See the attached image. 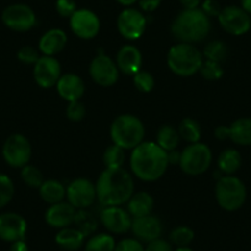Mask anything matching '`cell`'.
I'll use <instances>...</instances> for the list:
<instances>
[{
    "instance_id": "1",
    "label": "cell",
    "mask_w": 251,
    "mask_h": 251,
    "mask_svg": "<svg viewBox=\"0 0 251 251\" xmlns=\"http://www.w3.org/2000/svg\"><path fill=\"white\" fill-rule=\"evenodd\" d=\"M95 186L96 200L102 207L123 206L134 194L133 175L125 168H105Z\"/></svg>"
},
{
    "instance_id": "2",
    "label": "cell",
    "mask_w": 251,
    "mask_h": 251,
    "mask_svg": "<svg viewBox=\"0 0 251 251\" xmlns=\"http://www.w3.org/2000/svg\"><path fill=\"white\" fill-rule=\"evenodd\" d=\"M169 165L168 153L155 142H142L129 156L132 174L146 182H154L163 177Z\"/></svg>"
},
{
    "instance_id": "3",
    "label": "cell",
    "mask_w": 251,
    "mask_h": 251,
    "mask_svg": "<svg viewBox=\"0 0 251 251\" xmlns=\"http://www.w3.org/2000/svg\"><path fill=\"white\" fill-rule=\"evenodd\" d=\"M212 28L211 19L200 8L182 9L171 23V35L177 42L195 43L202 42L209 35Z\"/></svg>"
},
{
    "instance_id": "4",
    "label": "cell",
    "mask_w": 251,
    "mask_h": 251,
    "mask_svg": "<svg viewBox=\"0 0 251 251\" xmlns=\"http://www.w3.org/2000/svg\"><path fill=\"white\" fill-rule=\"evenodd\" d=\"M111 141L125 151H133L144 142L146 127L137 116L131 113L120 115L112 121L110 127Z\"/></svg>"
},
{
    "instance_id": "5",
    "label": "cell",
    "mask_w": 251,
    "mask_h": 251,
    "mask_svg": "<svg viewBox=\"0 0 251 251\" xmlns=\"http://www.w3.org/2000/svg\"><path fill=\"white\" fill-rule=\"evenodd\" d=\"M204 58L201 50L191 43L177 42L171 46L166 55V64L175 75L188 78L199 73Z\"/></svg>"
},
{
    "instance_id": "6",
    "label": "cell",
    "mask_w": 251,
    "mask_h": 251,
    "mask_svg": "<svg viewBox=\"0 0 251 251\" xmlns=\"http://www.w3.org/2000/svg\"><path fill=\"white\" fill-rule=\"evenodd\" d=\"M217 203L226 212H235L244 206L248 196L246 186L234 175H224L216 183Z\"/></svg>"
},
{
    "instance_id": "7",
    "label": "cell",
    "mask_w": 251,
    "mask_h": 251,
    "mask_svg": "<svg viewBox=\"0 0 251 251\" xmlns=\"http://www.w3.org/2000/svg\"><path fill=\"white\" fill-rule=\"evenodd\" d=\"M213 160L211 148L206 143L187 144L181 151L180 166L181 171L188 176H200L206 173Z\"/></svg>"
},
{
    "instance_id": "8",
    "label": "cell",
    "mask_w": 251,
    "mask_h": 251,
    "mask_svg": "<svg viewBox=\"0 0 251 251\" xmlns=\"http://www.w3.org/2000/svg\"><path fill=\"white\" fill-rule=\"evenodd\" d=\"M1 155L10 168L21 169L30 164L32 147L27 137L21 133H13L4 141Z\"/></svg>"
},
{
    "instance_id": "9",
    "label": "cell",
    "mask_w": 251,
    "mask_h": 251,
    "mask_svg": "<svg viewBox=\"0 0 251 251\" xmlns=\"http://www.w3.org/2000/svg\"><path fill=\"white\" fill-rule=\"evenodd\" d=\"M4 25L15 32H27L37 25V16L27 4L15 3L6 6L1 13Z\"/></svg>"
},
{
    "instance_id": "10",
    "label": "cell",
    "mask_w": 251,
    "mask_h": 251,
    "mask_svg": "<svg viewBox=\"0 0 251 251\" xmlns=\"http://www.w3.org/2000/svg\"><path fill=\"white\" fill-rule=\"evenodd\" d=\"M116 26L123 38L128 41L139 40L147 30V18L143 11L136 8H125L117 16Z\"/></svg>"
},
{
    "instance_id": "11",
    "label": "cell",
    "mask_w": 251,
    "mask_h": 251,
    "mask_svg": "<svg viewBox=\"0 0 251 251\" xmlns=\"http://www.w3.org/2000/svg\"><path fill=\"white\" fill-rule=\"evenodd\" d=\"M89 74L95 84L102 88H110L115 85L120 78L116 60L107 54H98L94 57L89 66Z\"/></svg>"
},
{
    "instance_id": "12",
    "label": "cell",
    "mask_w": 251,
    "mask_h": 251,
    "mask_svg": "<svg viewBox=\"0 0 251 251\" xmlns=\"http://www.w3.org/2000/svg\"><path fill=\"white\" fill-rule=\"evenodd\" d=\"M69 27L72 32L80 40H93L99 35L101 28L100 18L90 9H78L69 18Z\"/></svg>"
},
{
    "instance_id": "13",
    "label": "cell",
    "mask_w": 251,
    "mask_h": 251,
    "mask_svg": "<svg viewBox=\"0 0 251 251\" xmlns=\"http://www.w3.org/2000/svg\"><path fill=\"white\" fill-rule=\"evenodd\" d=\"M217 19L221 27L229 35L243 36L251 28V16L241 6H224Z\"/></svg>"
},
{
    "instance_id": "14",
    "label": "cell",
    "mask_w": 251,
    "mask_h": 251,
    "mask_svg": "<svg viewBox=\"0 0 251 251\" xmlns=\"http://www.w3.org/2000/svg\"><path fill=\"white\" fill-rule=\"evenodd\" d=\"M67 201L75 209H88L95 203L96 186L93 181L79 177L67 186Z\"/></svg>"
},
{
    "instance_id": "15",
    "label": "cell",
    "mask_w": 251,
    "mask_h": 251,
    "mask_svg": "<svg viewBox=\"0 0 251 251\" xmlns=\"http://www.w3.org/2000/svg\"><path fill=\"white\" fill-rule=\"evenodd\" d=\"M33 79L36 84L42 89H50L57 85L62 76V67L55 57L41 55L33 66Z\"/></svg>"
},
{
    "instance_id": "16",
    "label": "cell",
    "mask_w": 251,
    "mask_h": 251,
    "mask_svg": "<svg viewBox=\"0 0 251 251\" xmlns=\"http://www.w3.org/2000/svg\"><path fill=\"white\" fill-rule=\"evenodd\" d=\"M99 221L110 234H126L131 231L133 218L122 206L103 207Z\"/></svg>"
},
{
    "instance_id": "17",
    "label": "cell",
    "mask_w": 251,
    "mask_h": 251,
    "mask_svg": "<svg viewBox=\"0 0 251 251\" xmlns=\"http://www.w3.org/2000/svg\"><path fill=\"white\" fill-rule=\"evenodd\" d=\"M27 233V222L16 212L0 213V240L14 243L24 240Z\"/></svg>"
},
{
    "instance_id": "18",
    "label": "cell",
    "mask_w": 251,
    "mask_h": 251,
    "mask_svg": "<svg viewBox=\"0 0 251 251\" xmlns=\"http://www.w3.org/2000/svg\"><path fill=\"white\" fill-rule=\"evenodd\" d=\"M131 231L134 238L138 239L142 243L148 244L151 241L161 238L164 226L160 218L151 213L148 214V216L134 218L133 222H132Z\"/></svg>"
},
{
    "instance_id": "19",
    "label": "cell",
    "mask_w": 251,
    "mask_h": 251,
    "mask_svg": "<svg viewBox=\"0 0 251 251\" xmlns=\"http://www.w3.org/2000/svg\"><path fill=\"white\" fill-rule=\"evenodd\" d=\"M78 209L74 208L68 201H62L59 203L50 204L45 213V221L47 226L54 229H64L72 226L75 219Z\"/></svg>"
},
{
    "instance_id": "20",
    "label": "cell",
    "mask_w": 251,
    "mask_h": 251,
    "mask_svg": "<svg viewBox=\"0 0 251 251\" xmlns=\"http://www.w3.org/2000/svg\"><path fill=\"white\" fill-rule=\"evenodd\" d=\"M115 60L121 73L133 76L142 69L143 55L136 46L125 45L118 50Z\"/></svg>"
},
{
    "instance_id": "21",
    "label": "cell",
    "mask_w": 251,
    "mask_h": 251,
    "mask_svg": "<svg viewBox=\"0 0 251 251\" xmlns=\"http://www.w3.org/2000/svg\"><path fill=\"white\" fill-rule=\"evenodd\" d=\"M57 93L60 98L67 102L72 101L81 100V98L85 94V83L83 79L75 73H66L62 74V76L58 80Z\"/></svg>"
},
{
    "instance_id": "22",
    "label": "cell",
    "mask_w": 251,
    "mask_h": 251,
    "mask_svg": "<svg viewBox=\"0 0 251 251\" xmlns=\"http://www.w3.org/2000/svg\"><path fill=\"white\" fill-rule=\"evenodd\" d=\"M68 43L67 32L62 28H50L41 36L38 41V50L42 55L54 57L62 52Z\"/></svg>"
},
{
    "instance_id": "23",
    "label": "cell",
    "mask_w": 251,
    "mask_h": 251,
    "mask_svg": "<svg viewBox=\"0 0 251 251\" xmlns=\"http://www.w3.org/2000/svg\"><path fill=\"white\" fill-rule=\"evenodd\" d=\"M86 236L75 226L59 229L55 234V244L64 251H76L84 248Z\"/></svg>"
},
{
    "instance_id": "24",
    "label": "cell",
    "mask_w": 251,
    "mask_h": 251,
    "mask_svg": "<svg viewBox=\"0 0 251 251\" xmlns=\"http://www.w3.org/2000/svg\"><path fill=\"white\" fill-rule=\"evenodd\" d=\"M126 204H127L126 209L128 211L132 218H139V217H144L153 213L154 199L149 192H134Z\"/></svg>"
},
{
    "instance_id": "25",
    "label": "cell",
    "mask_w": 251,
    "mask_h": 251,
    "mask_svg": "<svg viewBox=\"0 0 251 251\" xmlns=\"http://www.w3.org/2000/svg\"><path fill=\"white\" fill-rule=\"evenodd\" d=\"M38 192L42 201L50 206V204L64 201L67 196V187L60 181L50 178V180L43 181L41 187L38 188Z\"/></svg>"
},
{
    "instance_id": "26",
    "label": "cell",
    "mask_w": 251,
    "mask_h": 251,
    "mask_svg": "<svg viewBox=\"0 0 251 251\" xmlns=\"http://www.w3.org/2000/svg\"><path fill=\"white\" fill-rule=\"evenodd\" d=\"M229 139L238 146H251V118L241 117L229 126Z\"/></svg>"
},
{
    "instance_id": "27",
    "label": "cell",
    "mask_w": 251,
    "mask_h": 251,
    "mask_svg": "<svg viewBox=\"0 0 251 251\" xmlns=\"http://www.w3.org/2000/svg\"><path fill=\"white\" fill-rule=\"evenodd\" d=\"M241 163H243L241 154L234 148L224 149L217 159L218 170L223 175H234L240 169Z\"/></svg>"
},
{
    "instance_id": "28",
    "label": "cell",
    "mask_w": 251,
    "mask_h": 251,
    "mask_svg": "<svg viewBox=\"0 0 251 251\" xmlns=\"http://www.w3.org/2000/svg\"><path fill=\"white\" fill-rule=\"evenodd\" d=\"M181 138L178 136L177 128H175L171 125H163L158 129L155 136V143L160 147L161 149L169 153L171 151H175L180 143Z\"/></svg>"
},
{
    "instance_id": "29",
    "label": "cell",
    "mask_w": 251,
    "mask_h": 251,
    "mask_svg": "<svg viewBox=\"0 0 251 251\" xmlns=\"http://www.w3.org/2000/svg\"><path fill=\"white\" fill-rule=\"evenodd\" d=\"M177 132L180 138L188 144L200 142L202 136L201 125L191 117H186L181 121L177 127Z\"/></svg>"
},
{
    "instance_id": "30",
    "label": "cell",
    "mask_w": 251,
    "mask_h": 251,
    "mask_svg": "<svg viewBox=\"0 0 251 251\" xmlns=\"http://www.w3.org/2000/svg\"><path fill=\"white\" fill-rule=\"evenodd\" d=\"M116 240L112 234H93L84 244V251H115Z\"/></svg>"
},
{
    "instance_id": "31",
    "label": "cell",
    "mask_w": 251,
    "mask_h": 251,
    "mask_svg": "<svg viewBox=\"0 0 251 251\" xmlns=\"http://www.w3.org/2000/svg\"><path fill=\"white\" fill-rule=\"evenodd\" d=\"M99 219L94 216L93 212L88 209H78L75 214L73 226L81 231L85 236H91L98 229Z\"/></svg>"
},
{
    "instance_id": "32",
    "label": "cell",
    "mask_w": 251,
    "mask_h": 251,
    "mask_svg": "<svg viewBox=\"0 0 251 251\" xmlns=\"http://www.w3.org/2000/svg\"><path fill=\"white\" fill-rule=\"evenodd\" d=\"M202 54H203L204 59L223 63L228 57V47L223 41L214 40L204 46Z\"/></svg>"
},
{
    "instance_id": "33",
    "label": "cell",
    "mask_w": 251,
    "mask_h": 251,
    "mask_svg": "<svg viewBox=\"0 0 251 251\" xmlns=\"http://www.w3.org/2000/svg\"><path fill=\"white\" fill-rule=\"evenodd\" d=\"M102 161L105 164V168H123L126 161V151L123 148H121V147L112 143L103 151Z\"/></svg>"
},
{
    "instance_id": "34",
    "label": "cell",
    "mask_w": 251,
    "mask_h": 251,
    "mask_svg": "<svg viewBox=\"0 0 251 251\" xmlns=\"http://www.w3.org/2000/svg\"><path fill=\"white\" fill-rule=\"evenodd\" d=\"M195 231L187 226H178L174 228L169 234V241L173 246L181 248V246H190L194 241Z\"/></svg>"
},
{
    "instance_id": "35",
    "label": "cell",
    "mask_w": 251,
    "mask_h": 251,
    "mask_svg": "<svg viewBox=\"0 0 251 251\" xmlns=\"http://www.w3.org/2000/svg\"><path fill=\"white\" fill-rule=\"evenodd\" d=\"M20 170L21 180L24 181V183H25L27 187L37 188V190L41 187V185H42L43 181H45V176H43L42 171H41L37 166L27 164V165H25L24 168H21Z\"/></svg>"
},
{
    "instance_id": "36",
    "label": "cell",
    "mask_w": 251,
    "mask_h": 251,
    "mask_svg": "<svg viewBox=\"0 0 251 251\" xmlns=\"http://www.w3.org/2000/svg\"><path fill=\"white\" fill-rule=\"evenodd\" d=\"M15 195V185L6 174L0 173V209L8 206Z\"/></svg>"
},
{
    "instance_id": "37",
    "label": "cell",
    "mask_w": 251,
    "mask_h": 251,
    "mask_svg": "<svg viewBox=\"0 0 251 251\" xmlns=\"http://www.w3.org/2000/svg\"><path fill=\"white\" fill-rule=\"evenodd\" d=\"M200 74L203 79L209 81L219 80L224 75V68L222 63L213 62V60L204 59L202 63L201 68H200Z\"/></svg>"
},
{
    "instance_id": "38",
    "label": "cell",
    "mask_w": 251,
    "mask_h": 251,
    "mask_svg": "<svg viewBox=\"0 0 251 251\" xmlns=\"http://www.w3.org/2000/svg\"><path fill=\"white\" fill-rule=\"evenodd\" d=\"M133 84L138 91L143 94L151 93L155 86V79L153 74L147 71H139L133 75Z\"/></svg>"
},
{
    "instance_id": "39",
    "label": "cell",
    "mask_w": 251,
    "mask_h": 251,
    "mask_svg": "<svg viewBox=\"0 0 251 251\" xmlns=\"http://www.w3.org/2000/svg\"><path fill=\"white\" fill-rule=\"evenodd\" d=\"M16 55H18V59L23 64L33 67L42 54L40 53L38 48H35L33 46H23L18 50V54Z\"/></svg>"
},
{
    "instance_id": "40",
    "label": "cell",
    "mask_w": 251,
    "mask_h": 251,
    "mask_svg": "<svg viewBox=\"0 0 251 251\" xmlns=\"http://www.w3.org/2000/svg\"><path fill=\"white\" fill-rule=\"evenodd\" d=\"M66 115L68 120H71L72 122H80L81 120H84L86 115L85 105L80 100L68 102V106L66 108Z\"/></svg>"
},
{
    "instance_id": "41",
    "label": "cell",
    "mask_w": 251,
    "mask_h": 251,
    "mask_svg": "<svg viewBox=\"0 0 251 251\" xmlns=\"http://www.w3.org/2000/svg\"><path fill=\"white\" fill-rule=\"evenodd\" d=\"M76 10L75 0H55V11L62 18L69 19Z\"/></svg>"
},
{
    "instance_id": "42",
    "label": "cell",
    "mask_w": 251,
    "mask_h": 251,
    "mask_svg": "<svg viewBox=\"0 0 251 251\" xmlns=\"http://www.w3.org/2000/svg\"><path fill=\"white\" fill-rule=\"evenodd\" d=\"M146 246L136 238H126L116 243L115 251H144Z\"/></svg>"
},
{
    "instance_id": "43",
    "label": "cell",
    "mask_w": 251,
    "mask_h": 251,
    "mask_svg": "<svg viewBox=\"0 0 251 251\" xmlns=\"http://www.w3.org/2000/svg\"><path fill=\"white\" fill-rule=\"evenodd\" d=\"M200 9H201L209 19L218 18L219 13L222 11L221 4H219L217 0H203L201 6H200Z\"/></svg>"
},
{
    "instance_id": "44",
    "label": "cell",
    "mask_w": 251,
    "mask_h": 251,
    "mask_svg": "<svg viewBox=\"0 0 251 251\" xmlns=\"http://www.w3.org/2000/svg\"><path fill=\"white\" fill-rule=\"evenodd\" d=\"M144 251H174V248L170 241L165 240L163 238H159L156 240H153L147 244Z\"/></svg>"
},
{
    "instance_id": "45",
    "label": "cell",
    "mask_w": 251,
    "mask_h": 251,
    "mask_svg": "<svg viewBox=\"0 0 251 251\" xmlns=\"http://www.w3.org/2000/svg\"><path fill=\"white\" fill-rule=\"evenodd\" d=\"M161 1L163 0H138L137 3L141 8V11L146 14H151L161 5Z\"/></svg>"
},
{
    "instance_id": "46",
    "label": "cell",
    "mask_w": 251,
    "mask_h": 251,
    "mask_svg": "<svg viewBox=\"0 0 251 251\" xmlns=\"http://www.w3.org/2000/svg\"><path fill=\"white\" fill-rule=\"evenodd\" d=\"M214 137L218 141H228L229 139V127L226 126H218L214 129Z\"/></svg>"
},
{
    "instance_id": "47",
    "label": "cell",
    "mask_w": 251,
    "mask_h": 251,
    "mask_svg": "<svg viewBox=\"0 0 251 251\" xmlns=\"http://www.w3.org/2000/svg\"><path fill=\"white\" fill-rule=\"evenodd\" d=\"M9 251H30V249H28V245L26 244L25 239H24V240H18L11 243Z\"/></svg>"
},
{
    "instance_id": "48",
    "label": "cell",
    "mask_w": 251,
    "mask_h": 251,
    "mask_svg": "<svg viewBox=\"0 0 251 251\" xmlns=\"http://www.w3.org/2000/svg\"><path fill=\"white\" fill-rule=\"evenodd\" d=\"M183 9H197L201 6L203 0H178Z\"/></svg>"
},
{
    "instance_id": "49",
    "label": "cell",
    "mask_w": 251,
    "mask_h": 251,
    "mask_svg": "<svg viewBox=\"0 0 251 251\" xmlns=\"http://www.w3.org/2000/svg\"><path fill=\"white\" fill-rule=\"evenodd\" d=\"M180 156H181V151H177L176 149L175 151H169L168 153L169 164H170V165H174V164L178 165V163H180Z\"/></svg>"
},
{
    "instance_id": "50",
    "label": "cell",
    "mask_w": 251,
    "mask_h": 251,
    "mask_svg": "<svg viewBox=\"0 0 251 251\" xmlns=\"http://www.w3.org/2000/svg\"><path fill=\"white\" fill-rule=\"evenodd\" d=\"M240 6L245 13H248L251 16V0H241Z\"/></svg>"
},
{
    "instance_id": "51",
    "label": "cell",
    "mask_w": 251,
    "mask_h": 251,
    "mask_svg": "<svg viewBox=\"0 0 251 251\" xmlns=\"http://www.w3.org/2000/svg\"><path fill=\"white\" fill-rule=\"evenodd\" d=\"M116 1L125 8H129V6H133L138 0H116Z\"/></svg>"
},
{
    "instance_id": "52",
    "label": "cell",
    "mask_w": 251,
    "mask_h": 251,
    "mask_svg": "<svg viewBox=\"0 0 251 251\" xmlns=\"http://www.w3.org/2000/svg\"><path fill=\"white\" fill-rule=\"evenodd\" d=\"M174 251H194L190 246H181V248H176Z\"/></svg>"
},
{
    "instance_id": "53",
    "label": "cell",
    "mask_w": 251,
    "mask_h": 251,
    "mask_svg": "<svg viewBox=\"0 0 251 251\" xmlns=\"http://www.w3.org/2000/svg\"><path fill=\"white\" fill-rule=\"evenodd\" d=\"M62 251H64V250H62Z\"/></svg>"
}]
</instances>
